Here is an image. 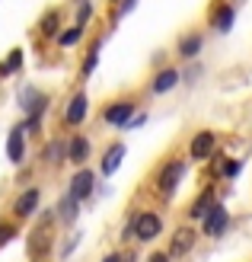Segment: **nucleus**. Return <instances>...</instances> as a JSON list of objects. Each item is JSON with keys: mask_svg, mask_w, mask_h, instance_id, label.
Instances as JSON below:
<instances>
[{"mask_svg": "<svg viewBox=\"0 0 252 262\" xmlns=\"http://www.w3.org/2000/svg\"><path fill=\"white\" fill-rule=\"evenodd\" d=\"M55 224H58V214L55 208H48V211H38L35 214V227L26 233V256L32 262H45L55 250Z\"/></svg>", "mask_w": 252, "mask_h": 262, "instance_id": "nucleus-1", "label": "nucleus"}, {"mask_svg": "<svg viewBox=\"0 0 252 262\" xmlns=\"http://www.w3.org/2000/svg\"><path fill=\"white\" fill-rule=\"evenodd\" d=\"M185 176H189V160H185V157H169V160H163L156 166L153 189L160 192L163 199H172V195L179 192V186L185 182Z\"/></svg>", "mask_w": 252, "mask_h": 262, "instance_id": "nucleus-2", "label": "nucleus"}, {"mask_svg": "<svg viewBox=\"0 0 252 262\" xmlns=\"http://www.w3.org/2000/svg\"><path fill=\"white\" fill-rule=\"evenodd\" d=\"M138 112H141L138 99H112V102H105V106H102V125L118 128V131H128Z\"/></svg>", "mask_w": 252, "mask_h": 262, "instance_id": "nucleus-3", "label": "nucleus"}, {"mask_svg": "<svg viewBox=\"0 0 252 262\" xmlns=\"http://www.w3.org/2000/svg\"><path fill=\"white\" fill-rule=\"evenodd\" d=\"M198 230H201V237H208V240H220L223 233L230 230V208L223 202H214L211 211L198 221Z\"/></svg>", "mask_w": 252, "mask_h": 262, "instance_id": "nucleus-4", "label": "nucleus"}, {"mask_svg": "<svg viewBox=\"0 0 252 262\" xmlns=\"http://www.w3.org/2000/svg\"><path fill=\"white\" fill-rule=\"evenodd\" d=\"M16 102H19V109H22L26 119H29V115H48L51 93L42 90V86H35V83H26V86H19Z\"/></svg>", "mask_w": 252, "mask_h": 262, "instance_id": "nucleus-5", "label": "nucleus"}, {"mask_svg": "<svg viewBox=\"0 0 252 262\" xmlns=\"http://www.w3.org/2000/svg\"><path fill=\"white\" fill-rule=\"evenodd\" d=\"M166 230V221L160 211H134V240L138 243H153Z\"/></svg>", "mask_w": 252, "mask_h": 262, "instance_id": "nucleus-6", "label": "nucleus"}, {"mask_svg": "<svg viewBox=\"0 0 252 262\" xmlns=\"http://www.w3.org/2000/svg\"><path fill=\"white\" fill-rule=\"evenodd\" d=\"M217 131L214 128H201V131H195L192 141H189V160L192 163H208L211 157L217 154Z\"/></svg>", "mask_w": 252, "mask_h": 262, "instance_id": "nucleus-7", "label": "nucleus"}, {"mask_svg": "<svg viewBox=\"0 0 252 262\" xmlns=\"http://www.w3.org/2000/svg\"><path fill=\"white\" fill-rule=\"evenodd\" d=\"M96 189H99V173L89 169V166H77L74 176L67 179V192L77 195L80 202H89L93 195H96Z\"/></svg>", "mask_w": 252, "mask_h": 262, "instance_id": "nucleus-8", "label": "nucleus"}, {"mask_svg": "<svg viewBox=\"0 0 252 262\" xmlns=\"http://www.w3.org/2000/svg\"><path fill=\"white\" fill-rule=\"evenodd\" d=\"M86 119H89V96L83 93V90H74V93L67 96V102H64L61 122H64V128H80Z\"/></svg>", "mask_w": 252, "mask_h": 262, "instance_id": "nucleus-9", "label": "nucleus"}, {"mask_svg": "<svg viewBox=\"0 0 252 262\" xmlns=\"http://www.w3.org/2000/svg\"><path fill=\"white\" fill-rule=\"evenodd\" d=\"M125 157H128V144H125V141H109V144L102 147V157H99V169H96V173H99L102 179H112L118 169H122Z\"/></svg>", "mask_w": 252, "mask_h": 262, "instance_id": "nucleus-10", "label": "nucleus"}, {"mask_svg": "<svg viewBox=\"0 0 252 262\" xmlns=\"http://www.w3.org/2000/svg\"><path fill=\"white\" fill-rule=\"evenodd\" d=\"M38 208H42V189L29 186V189H22L16 199H13V217L16 221H32L38 214Z\"/></svg>", "mask_w": 252, "mask_h": 262, "instance_id": "nucleus-11", "label": "nucleus"}, {"mask_svg": "<svg viewBox=\"0 0 252 262\" xmlns=\"http://www.w3.org/2000/svg\"><path fill=\"white\" fill-rule=\"evenodd\" d=\"M179 83H182V71L172 68V64H166V68H156V71H153L150 83H147V93H150V96H166V93H172Z\"/></svg>", "mask_w": 252, "mask_h": 262, "instance_id": "nucleus-12", "label": "nucleus"}, {"mask_svg": "<svg viewBox=\"0 0 252 262\" xmlns=\"http://www.w3.org/2000/svg\"><path fill=\"white\" fill-rule=\"evenodd\" d=\"M26 138H29L26 122H16L10 128V135H7V160L13 166H22V160H26Z\"/></svg>", "mask_w": 252, "mask_h": 262, "instance_id": "nucleus-13", "label": "nucleus"}, {"mask_svg": "<svg viewBox=\"0 0 252 262\" xmlns=\"http://www.w3.org/2000/svg\"><path fill=\"white\" fill-rule=\"evenodd\" d=\"M198 237H201V230H195V227H179L176 233H172V240H169V256L172 259H185L192 250H195V243Z\"/></svg>", "mask_w": 252, "mask_h": 262, "instance_id": "nucleus-14", "label": "nucleus"}, {"mask_svg": "<svg viewBox=\"0 0 252 262\" xmlns=\"http://www.w3.org/2000/svg\"><path fill=\"white\" fill-rule=\"evenodd\" d=\"M89 157H93V141L83 135V131H74V135L67 138V163L86 166Z\"/></svg>", "mask_w": 252, "mask_h": 262, "instance_id": "nucleus-15", "label": "nucleus"}, {"mask_svg": "<svg viewBox=\"0 0 252 262\" xmlns=\"http://www.w3.org/2000/svg\"><path fill=\"white\" fill-rule=\"evenodd\" d=\"M201 51H204V32H185V35H179V42H176V55H179V61H198L201 58Z\"/></svg>", "mask_w": 252, "mask_h": 262, "instance_id": "nucleus-16", "label": "nucleus"}, {"mask_svg": "<svg viewBox=\"0 0 252 262\" xmlns=\"http://www.w3.org/2000/svg\"><path fill=\"white\" fill-rule=\"evenodd\" d=\"M208 23H211V29H214L217 35H230V29L236 26V7L223 0V4H217L214 10H211Z\"/></svg>", "mask_w": 252, "mask_h": 262, "instance_id": "nucleus-17", "label": "nucleus"}, {"mask_svg": "<svg viewBox=\"0 0 252 262\" xmlns=\"http://www.w3.org/2000/svg\"><path fill=\"white\" fill-rule=\"evenodd\" d=\"M80 199L77 195H71L67 189L61 192V199H58V205H55V214H58V224H64V227H74L77 224V217H80Z\"/></svg>", "mask_w": 252, "mask_h": 262, "instance_id": "nucleus-18", "label": "nucleus"}, {"mask_svg": "<svg viewBox=\"0 0 252 262\" xmlns=\"http://www.w3.org/2000/svg\"><path fill=\"white\" fill-rule=\"evenodd\" d=\"M214 202H217L214 186H204V189H201V192H198L195 199H192V205L185 208V217H189V221H201V217L211 211V205H214Z\"/></svg>", "mask_w": 252, "mask_h": 262, "instance_id": "nucleus-19", "label": "nucleus"}, {"mask_svg": "<svg viewBox=\"0 0 252 262\" xmlns=\"http://www.w3.org/2000/svg\"><path fill=\"white\" fill-rule=\"evenodd\" d=\"M61 32H64V16H61V10H45L42 19H38V35L48 38V42H58Z\"/></svg>", "mask_w": 252, "mask_h": 262, "instance_id": "nucleus-20", "label": "nucleus"}, {"mask_svg": "<svg viewBox=\"0 0 252 262\" xmlns=\"http://www.w3.org/2000/svg\"><path fill=\"white\" fill-rule=\"evenodd\" d=\"M42 163L45 166H61V163H67V138H51L45 141V147H42Z\"/></svg>", "mask_w": 252, "mask_h": 262, "instance_id": "nucleus-21", "label": "nucleus"}, {"mask_svg": "<svg viewBox=\"0 0 252 262\" xmlns=\"http://www.w3.org/2000/svg\"><path fill=\"white\" fill-rule=\"evenodd\" d=\"M99 51H102V38H96V42H93L89 48H86V55H83V64H80V77L83 80H89L93 74H96V68H99Z\"/></svg>", "mask_w": 252, "mask_h": 262, "instance_id": "nucleus-22", "label": "nucleus"}, {"mask_svg": "<svg viewBox=\"0 0 252 262\" xmlns=\"http://www.w3.org/2000/svg\"><path fill=\"white\" fill-rule=\"evenodd\" d=\"M86 38V26H77V23H71V26H64V32L58 35V48H77Z\"/></svg>", "mask_w": 252, "mask_h": 262, "instance_id": "nucleus-23", "label": "nucleus"}, {"mask_svg": "<svg viewBox=\"0 0 252 262\" xmlns=\"http://www.w3.org/2000/svg\"><path fill=\"white\" fill-rule=\"evenodd\" d=\"M22 64H26V51H22V48H13L10 55H7V61L0 64V77H13V74H19V71H22Z\"/></svg>", "mask_w": 252, "mask_h": 262, "instance_id": "nucleus-24", "label": "nucleus"}, {"mask_svg": "<svg viewBox=\"0 0 252 262\" xmlns=\"http://www.w3.org/2000/svg\"><path fill=\"white\" fill-rule=\"evenodd\" d=\"M243 160L240 157H227V160H223V169H220V179L223 182H233V179H240V173H243Z\"/></svg>", "mask_w": 252, "mask_h": 262, "instance_id": "nucleus-25", "label": "nucleus"}, {"mask_svg": "<svg viewBox=\"0 0 252 262\" xmlns=\"http://www.w3.org/2000/svg\"><path fill=\"white\" fill-rule=\"evenodd\" d=\"M93 13H96L93 0H80V4H74V23H77V26H89Z\"/></svg>", "mask_w": 252, "mask_h": 262, "instance_id": "nucleus-26", "label": "nucleus"}, {"mask_svg": "<svg viewBox=\"0 0 252 262\" xmlns=\"http://www.w3.org/2000/svg\"><path fill=\"white\" fill-rule=\"evenodd\" d=\"M13 240H16V224H13V221H0V250Z\"/></svg>", "mask_w": 252, "mask_h": 262, "instance_id": "nucleus-27", "label": "nucleus"}, {"mask_svg": "<svg viewBox=\"0 0 252 262\" xmlns=\"http://www.w3.org/2000/svg\"><path fill=\"white\" fill-rule=\"evenodd\" d=\"M138 10V0H118V7L112 13V23H118L122 16H128V13H134Z\"/></svg>", "mask_w": 252, "mask_h": 262, "instance_id": "nucleus-28", "label": "nucleus"}, {"mask_svg": "<svg viewBox=\"0 0 252 262\" xmlns=\"http://www.w3.org/2000/svg\"><path fill=\"white\" fill-rule=\"evenodd\" d=\"M80 240H83V233H80V230H77V233H71V237H67V243L61 246V262H64V259H71V253L77 250V246H80Z\"/></svg>", "mask_w": 252, "mask_h": 262, "instance_id": "nucleus-29", "label": "nucleus"}, {"mask_svg": "<svg viewBox=\"0 0 252 262\" xmlns=\"http://www.w3.org/2000/svg\"><path fill=\"white\" fill-rule=\"evenodd\" d=\"M223 160H227V157H223V154H214V157H211V160L204 163V166H208V176H211V179H220V169H223Z\"/></svg>", "mask_w": 252, "mask_h": 262, "instance_id": "nucleus-30", "label": "nucleus"}, {"mask_svg": "<svg viewBox=\"0 0 252 262\" xmlns=\"http://www.w3.org/2000/svg\"><path fill=\"white\" fill-rule=\"evenodd\" d=\"M118 240L122 243H128V240H134V211L128 214V221L122 224V230H118Z\"/></svg>", "mask_w": 252, "mask_h": 262, "instance_id": "nucleus-31", "label": "nucleus"}, {"mask_svg": "<svg viewBox=\"0 0 252 262\" xmlns=\"http://www.w3.org/2000/svg\"><path fill=\"white\" fill-rule=\"evenodd\" d=\"M189 64H192V68H189V71H182V83H189V86H192V83H198L195 77H201V64H198V61H189Z\"/></svg>", "mask_w": 252, "mask_h": 262, "instance_id": "nucleus-32", "label": "nucleus"}, {"mask_svg": "<svg viewBox=\"0 0 252 262\" xmlns=\"http://www.w3.org/2000/svg\"><path fill=\"white\" fill-rule=\"evenodd\" d=\"M144 262H172V256H169V253H163V250H153Z\"/></svg>", "mask_w": 252, "mask_h": 262, "instance_id": "nucleus-33", "label": "nucleus"}, {"mask_svg": "<svg viewBox=\"0 0 252 262\" xmlns=\"http://www.w3.org/2000/svg\"><path fill=\"white\" fill-rule=\"evenodd\" d=\"M99 262H122V253H118V250H112V253H105Z\"/></svg>", "mask_w": 252, "mask_h": 262, "instance_id": "nucleus-34", "label": "nucleus"}, {"mask_svg": "<svg viewBox=\"0 0 252 262\" xmlns=\"http://www.w3.org/2000/svg\"><path fill=\"white\" fill-rule=\"evenodd\" d=\"M138 259H141V256H138V253H131V250L122 253V262H138Z\"/></svg>", "mask_w": 252, "mask_h": 262, "instance_id": "nucleus-35", "label": "nucleus"}, {"mask_svg": "<svg viewBox=\"0 0 252 262\" xmlns=\"http://www.w3.org/2000/svg\"><path fill=\"white\" fill-rule=\"evenodd\" d=\"M74 4H80V0H74Z\"/></svg>", "mask_w": 252, "mask_h": 262, "instance_id": "nucleus-36", "label": "nucleus"}]
</instances>
